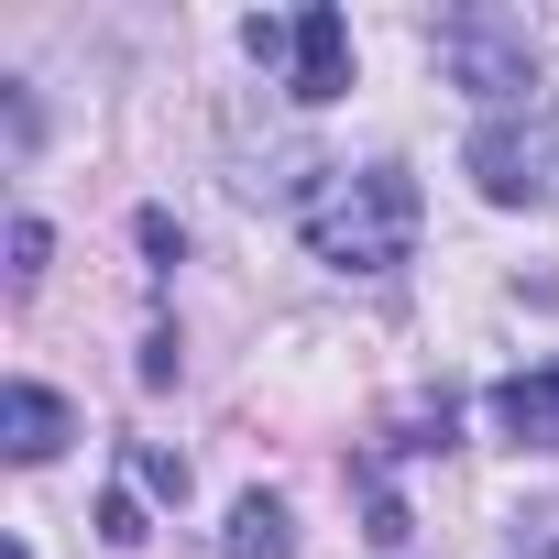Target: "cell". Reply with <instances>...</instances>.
Returning <instances> with one entry per match:
<instances>
[{"label": "cell", "instance_id": "3", "mask_svg": "<svg viewBox=\"0 0 559 559\" xmlns=\"http://www.w3.org/2000/svg\"><path fill=\"white\" fill-rule=\"evenodd\" d=\"M241 56H252L263 78H286L308 110L352 88V23L330 12V0H308V12H252V23H241Z\"/></svg>", "mask_w": 559, "mask_h": 559}, {"label": "cell", "instance_id": "6", "mask_svg": "<svg viewBox=\"0 0 559 559\" xmlns=\"http://www.w3.org/2000/svg\"><path fill=\"white\" fill-rule=\"evenodd\" d=\"M493 428H504L515 450H559V362L504 373V384H493Z\"/></svg>", "mask_w": 559, "mask_h": 559}, {"label": "cell", "instance_id": "12", "mask_svg": "<svg viewBox=\"0 0 559 559\" xmlns=\"http://www.w3.org/2000/svg\"><path fill=\"white\" fill-rule=\"evenodd\" d=\"M504 559H559V515H526V526H515V548H504Z\"/></svg>", "mask_w": 559, "mask_h": 559}, {"label": "cell", "instance_id": "2", "mask_svg": "<svg viewBox=\"0 0 559 559\" xmlns=\"http://www.w3.org/2000/svg\"><path fill=\"white\" fill-rule=\"evenodd\" d=\"M472 187L493 198V209H548L559 198V110L548 99H526V110H483V132H472Z\"/></svg>", "mask_w": 559, "mask_h": 559}, {"label": "cell", "instance_id": "4", "mask_svg": "<svg viewBox=\"0 0 559 559\" xmlns=\"http://www.w3.org/2000/svg\"><path fill=\"white\" fill-rule=\"evenodd\" d=\"M439 67L472 88V99H493V110H526V88H537V45H526V23L515 12H439Z\"/></svg>", "mask_w": 559, "mask_h": 559}, {"label": "cell", "instance_id": "9", "mask_svg": "<svg viewBox=\"0 0 559 559\" xmlns=\"http://www.w3.org/2000/svg\"><path fill=\"white\" fill-rule=\"evenodd\" d=\"M121 472H132V493H165V504H187V461H176V450L132 439V450H121Z\"/></svg>", "mask_w": 559, "mask_h": 559}, {"label": "cell", "instance_id": "1", "mask_svg": "<svg viewBox=\"0 0 559 559\" xmlns=\"http://www.w3.org/2000/svg\"><path fill=\"white\" fill-rule=\"evenodd\" d=\"M297 241L330 274H395L417 252V176L406 165H319L297 187Z\"/></svg>", "mask_w": 559, "mask_h": 559}, {"label": "cell", "instance_id": "11", "mask_svg": "<svg viewBox=\"0 0 559 559\" xmlns=\"http://www.w3.org/2000/svg\"><path fill=\"white\" fill-rule=\"evenodd\" d=\"M34 274H45V219L23 209V219H12V286H34Z\"/></svg>", "mask_w": 559, "mask_h": 559}, {"label": "cell", "instance_id": "7", "mask_svg": "<svg viewBox=\"0 0 559 559\" xmlns=\"http://www.w3.org/2000/svg\"><path fill=\"white\" fill-rule=\"evenodd\" d=\"M219 559H297V515L274 493H241L230 526H219Z\"/></svg>", "mask_w": 559, "mask_h": 559}, {"label": "cell", "instance_id": "5", "mask_svg": "<svg viewBox=\"0 0 559 559\" xmlns=\"http://www.w3.org/2000/svg\"><path fill=\"white\" fill-rule=\"evenodd\" d=\"M67 439H78L67 395H45V384H0V450H12L23 472H34V461H56Z\"/></svg>", "mask_w": 559, "mask_h": 559}, {"label": "cell", "instance_id": "8", "mask_svg": "<svg viewBox=\"0 0 559 559\" xmlns=\"http://www.w3.org/2000/svg\"><path fill=\"white\" fill-rule=\"evenodd\" d=\"M428 450H461V406H450V395L406 406V417H395V439H384L373 461H428Z\"/></svg>", "mask_w": 559, "mask_h": 559}, {"label": "cell", "instance_id": "10", "mask_svg": "<svg viewBox=\"0 0 559 559\" xmlns=\"http://www.w3.org/2000/svg\"><path fill=\"white\" fill-rule=\"evenodd\" d=\"M99 537H110V548H143V493H132V483L99 493Z\"/></svg>", "mask_w": 559, "mask_h": 559}]
</instances>
